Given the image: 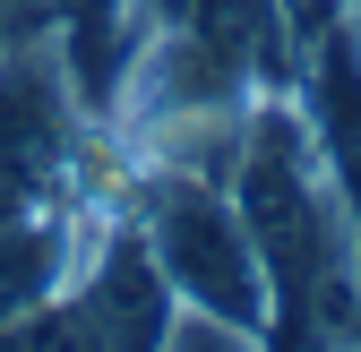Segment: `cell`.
<instances>
[{"instance_id": "cell-1", "label": "cell", "mask_w": 361, "mask_h": 352, "mask_svg": "<svg viewBox=\"0 0 361 352\" xmlns=\"http://www.w3.org/2000/svg\"><path fill=\"white\" fill-rule=\"evenodd\" d=\"M121 215L138 224L147 258L164 267L180 310H215L233 327L276 335V292H267L258 267V241L241 224V206L224 181H198V172H155V163H129V198Z\"/></svg>"}, {"instance_id": "cell-4", "label": "cell", "mask_w": 361, "mask_h": 352, "mask_svg": "<svg viewBox=\"0 0 361 352\" xmlns=\"http://www.w3.org/2000/svg\"><path fill=\"white\" fill-rule=\"evenodd\" d=\"M0 352H86V327L69 310V292L35 301V310H18V318H0Z\"/></svg>"}, {"instance_id": "cell-7", "label": "cell", "mask_w": 361, "mask_h": 352, "mask_svg": "<svg viewBox=\"0 0 361 352\" xmlns=\"http://www.w3.org/2000/svg\"><path fill=\"white\" fill-rule=\"evenodd\" d=\"M344 206H353V241H361V181H353V189H344Z\"/></svg>"}, {"instance_id": "cell-6", "label": "cell", "mask_w": 361, "mask_h": 352, "mask_svg": "<svg viewBox=\"0 0 361 352\" xmlns=\"http://www.w3.org/2000/svg\"><path fill=\"white\" fill-rule=\"evenodd\" d=\"M43 26H52V0H0V52L26 43V34H43Z\"/></svg>"}, {"instance_id": "cell-3", "label": "cell", "mask_w": 361, "mask_h": 352, "mask_svg": "<svg viewBox=\"0 0 361 352\" xmlns=\"http://www.w3.org/2000/svg\"><path fill=\"white\" fill-rule=\"evenodd\" d=\"M293 77H301V86H284L293 112L310 120V138H319L327 172L353 189V181H361V34L344 26V9H327L319 26H310Z\"/></svg>"}, {"instance_id": "cell-5", "label": "cell", "mask_w": 361, "mask_h": 352, "mask_svg": "<svg viewBox=\"0 0 361 352\" xmlns=\"http://www.w3.org/2000/svg\"><path fill=\"white\" fill-rule=\"evenodd\" d=\"M155 352H267L258 327H233V318H215V310H172L164 344Z\"/></svg>"}, {"instance_id": "cell-2", "label": "cell", "mask_w": 361, "mask_h": 352, "mask_svg": "<svg viewBox=\"0 0 361 352\" xmlns=\"http://www.w3.org/2000/svg\"><path fill=\"white\" fill-rule=\"evenodd\" d=\"M86 138H95V112L69 77L61 34L43 26V34L9 43L0 52V172H18L35 198H61Z\"/></svg>"}, {"instance_id": "cell-9", "label": "cell", "mask_w": 361, "mask_h": 352, "mask_svg": "<svg viewBox=\"0 0 361 352\" xmlns=\"http://www.w3.org/2000/svg\"><path fill=\"white\" fill-rule=\"evenodd\" d=\"M267 352H293V344H267Z\"/></svg>"}, {"instance_id": "cell-8", "label": "cell", "mask_w": 361, "mask_h": 352, "mask_svg": "<svg viewBox=\"0 0 361 352\" xmlns=\"http://www.w3.org/2000/svg\"><path fill=\"white\" fill-rule=\"evenodd\" d=\"M336 9H344V26H353V34H361V0H336Z\"/></svg>"}]
</instances>
